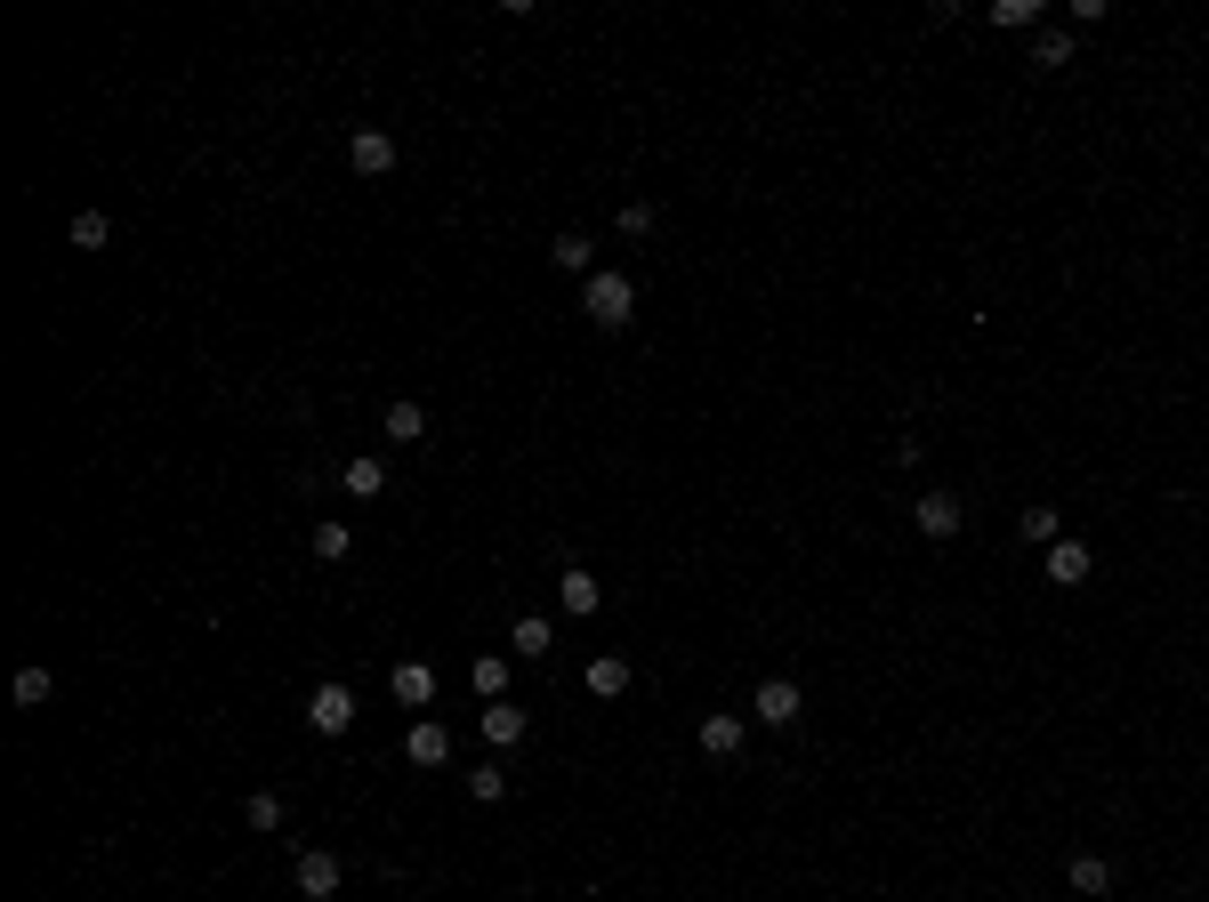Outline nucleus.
Returning a JSON list of instances; mask_svg holds the SVG:
<instances>
[{"mask_svg":"<svg viewBox=\"0 0 1209 902\" xmlns=\"http://www.w3.org/2000/svg\"><path fill=\"white\" fill-rule=\"evenodd\" d=\"M911 524H919L927 540H952V532H959V500H952V492H927V500L911 508Z\"/></svg>","mask_w":1209,"mask_h":902,"instance_id":"obj_6","label":"nucleus"},{"mask_svg":"<svg viewBox=\"0 0 1209 902\" xmlns=\"http://www.w3.org/2000/svg\"><path fill=\"white\" fill-rule=\"evenodd\" d=\"M1024 540H1056V508H1032L1024 516Z\"/></svg>","mask_w":1209,"mask_h":902,"instance_id":"obj_28","label":"nucleus"},{"mask_svg":"<svg viewBox=\"0 0 1209 902\" xmlns=\"http://www.w3.org/2000/svg\"><path fill=\"white\" fill-rule=\"evenodd\" d=\"M589 693H630V661H621V653H605V661H589Z\"/></svg>","mask_w":1209,"mask_h":902,"instance_id":"obj_16","label":"nucleus"},{"mask_svg":"<svg viewBox=\"0 0 1209 902\" xmlns=\"http://www.w3.org/2000/svg\"><path fill=\"white\" fill-rule=\"evenodd\" d=\"M468 685L484 693V702H508V661H500V653H476V661H468Z\"/></svg>","mask_w":1209,"mask_h":902,"instance_id":"obj_12","label":"nucleus"},{"mask_svg":"<svg viewBox=\"0 0 1209 902\" xmlns=\"http://www.w3.org/2000/svg\"><path fill=\"white\" fill-rule=\"evenodd\" d=\"M548 637H557V629H548L540 612H525V620H516V629H508V645L525 653V661H540V653H548Z\"/></svg>","mask_w":1209,"mask_h":902,"instance_id":"obj_14","label":"nucleus"},{"mask_svg":"<svg viewBox=\"0 0 1209 902\" xmlns=\"http://www.w3.org/2000/svg\"><path fill=\"white\" fill-rule=\"evenodd\" d=\"M1032 65H1073V41H1064V32H1041V49H1032Z\"/></svg>","mask_w":1209,"mask_h":902,"instance_id":"obj_27","label":"nucleus"},{"mask_svg":"<svg viewBox=\"0 0 1209 902\" xmlns=\"http://www.w3.org/2000/svg\"><path fill=\"white\" fill-rule=\"evenodd\" d=\"M242 822H251V830H274V822H283V797H274V790H251V797H242Z\"/></svg>","mask_w":1209,"mask_h":902,"instance_id":"obj_19","label":"nucleus"},{"mask_svg":"<svg viewBox=\"0 0 1209 902\" xmlns=\"http://www.w3.org/2000/svg\"><path fill=\"white\" fill-rule=\"evenodd\" d=\"M403 757H411V766H443V757H452V725H443V717H420V725L403 734Z\"/></svg>","mask_w":1209,"mask_h":902,"instance_id":"obj_3","label":"nucleus"},{"mask_svg":"<svg viewBox=\"0 0 1209 902\" xmlns=\"http://www.w3.org/2000/svg\"><path fill=\"white\" fill-rule=\"evenodd\" d=\"M74 242H81V251H106V242H114V218H106V210H81V218H74Z\"/></svg>","mask_w":1209,"mask_h":902,"instance_id":"obj_20","label":"nucleus"},{"mask_svg":"<svg viewBox=\"0 0 1209 902\" xmlns=\"http://www.w3.org/2000/svg\"><path fill=\"white\" fill-rule=\"evenodd\" d=\"M557 588H565V612H573V620H589V612H597V580H589V572H565Z\"/></svg>","mask_w":1209,"mask_h":902,"instance_id":"obj_18","label":"nucleus"},{"mask_svg":"<svg viewBox=\"0 0 1209 902\" xmlns=\"http://www.w3.org/2000/svg\"><path fill=\"white\" fill-rule=\"evenodd\" d=\"M1032 17H1041V0H992V24H1008V32L1032 24Z\"/></svg>","mask_w":1209,"mask_h":902,"instance_id":"obj_23","label":"nucleus"},{"mask_svg":"<svg viewBox=\"0 0 1209 902\" xmlns=\"http://www.w3.org/2000/svg\"><path fill=\"white\" fill-rule=\"evenodd\" d=\"M348 161L363 169V178H388V169H396V137H388V129H355Z\"/></svg>","mask_w":1209,"mask_h":902,"instance_id":"obj_4","label":"nucleus"},{"mask_svg":"<svg viewBox=\"0 0 1209 902\" xmlns=\"http://www.w3.org/2000/svg\"><path fill=\"white\" fill-rule=\"evenodd\" d=\"M468 797H476V806H500V797H508V774H500V766H476V774H468Z\"/></svg>","mask_w":1209,"mask_h":902,"instance_id":"obj_21","label":"nucleus"},{"mask_svg":"<svg viewBox=\"0 0 1209 902\" xmlns=\"http://www.w3.org/2000/svg\"><path fill=\"white\" fill-rule=\"evenodd\" d=\"M621 234H630V242L653 234V202H621Z\"/></svg>","mask_w":1209,"mask_h":902,"instance_id":"obj_26","label":"nucleus"},{"mask_svg":"<svg viewBox=\"0 0 1209 902\" xmlns=\"http://www.w3.org/2000/svg\"><path fill=\"white\" fill-rule=\"evenodd\" d=\"M1049 580H1056V588H1081V580H1089V548H1081V540H1056V548H1049Z\"/></svg>","mask_w":1209,"mask_h":902,"instance_id":"obj_11","label":"nucleus"},{"mask_svg":"<svg viewBox=\"0 0 1209 902\" xmlns=\"http://www.w3.org/2000/svg\"><path fill=\"white\" fill-rule=\"evenodd\" d=\"M702 749L710 757H734L742 749V717H702Z\"/></svg>","mask_w":1209,"mask_h":902,"instance_id":"obj_15","label":"nucleus"},{"mask_svg":"<svg viewBox=\"0 0 1209 902\" xmlns=\"http://www.w3.org/2000/svg\"><path fill=\"white\" fill-rule=\"evenodd\" d=\"M476 725H484V742H493V749L525 742V709H516V702H484V717H476Z\"/></svg>","mask_w":1209,"mask_h":902,"instance_id":"obj_9","label":"nucleus"},{"mask_svg":"<svg viewBox=\"0 0 1209 902\" xmlns=\"http://www.w3.org/2000/svg\"><path fill=\"white\" fill-rule=\"evenodd\" d=\"M299 894L306 902H331L339 894V854H299Z\"/></svg>","mask_w":1209,"mask_h":902,"instance_id":"obj_7","label":"nucleus"},{"mask_svg":"<svg viewBox=\"0 0 1209 902\" xmlns=\"http://www.w3.org/2000/svg\"><path fill=\"white\" fill-rule=\"evenodd\" d=\"M49 702V669H17V709H41Z\"/></svg>","mask_w":1209,"mask_h":902,"instance_id":"obj_22","label":"nucleus"},{"mask_svg":"<svg viewBox=\"0 0 1209 902\" xmlns=\"http://www.w3.org/2000/svg\"><path fill=\"white\" fill-rule=\"evenodd\" d=\"M388 435H396V443H420V435H428V411H420V403H388Z\"/></svg>","mask_w":1209,"mask_h":902,"instance_id":"obj_17","label":"nucleus"},{"mask_svg":"<svg viewBox=\"0 0 1209 902\" xmlns=\"http://www.w3.org/2000/svg\"><path fill=\"white\" fill-rule=\"evenodd\" d=\"M1064 879H1073V894H1113V862H1104V854H1073V862H1064Z\"/></svg>","mask_w":1209,"mask_h":902,"instance_id":"obj_10","label":"nucleus"},{"mask_svg":"<svg viewBox=\"0 0 1209 902\" xmlns=\"http://www.w3.org/2000/svg\"><path fill=\"white\" fill-rule=\"evenodd\" d=\"M388 693H396L403 709H428V702H436V669H428V661H396Z\"/></svg>","mask_w":1209,"mask_h":902,"instance_id":"obj_5","label":"nucleus"},{"mask_svg":"<svg viewBox=\"0 0 1209 902\" xmlns=\"http://www.w3.org/2000/svg\"><path fill=\"white\" fill-rule=\"evenodd\" d=\"M790 717H799V685L767 677V685H758V725H790Z\"/></svg>","mask_w":1209,"mask_h":902,"instance_id":"obj_8","label":"nucleus"},{"mask_svg":"<svg viewBox=\"0 0 1209 902\" xmlns=\"http://www.w3.org/2000/svg\"><path fill=\"white\" fill-rule=\"evenodd\" d=\"M557 266H565V274L589 266V234H557Z\"/></svg>","mask_w":1209,"mask_h":902,"instance_id":"obj_24","label":"nucleus"},{"mask_svg":"<svg viewBox=\"0 0 1209 902\" xmlns=\"http://www.w3.org/2000/svg\"><path fill=\"white\" fill-rule=\"evenodd\" d=\"M581 306H589V323L621 331V323H630V306H637V291H630V274H589V291H581Z\"/></svg>","mask_w":1209,"mask_h":902,"instance_id":"obj_1","label":"nucleus"},{"mask_svg":"<svg viewBox=\"0 0 1209 902\" xmlns=\"http://www.w3.org/2000/svg\"><path fill=\"white\" fill-rule=\"evenodd\" d=\"M315 557H323V565L348 557V524H315Z\"/></svg>","mask_w":1209,"mask_h":902,"instance_id":"obj_25","label":"nucleus"},{"mask_svg":"<svg viewBox=\"0 0 1209 902\" xmlns=\"http://www.w3.org/2000/svg\"><path fill=\"white\" fill-rule=\"evenodd\" d=\"M306 725H315V734H348L355 725V693L348 685H315L306 693Z\"/></svg>","mask_w":1209,"mask_h":902,"instance_id":"obj_2","label":"nucleus"},{"mask_svg":"<svg viewBox=\"0 0 1209 902\" xmlns=\"http://www.w3.org/2000/svg\"><path fill=\"white\" fill-rule=\"evenodd\" d=\"M339 483H348L355 500H379V492H388V460H348V468H339Z\"/></svg>","mask_w":1209,"mask_h":902,"instance_id":"obj_13","label":"nucleus"}]
</instances>
